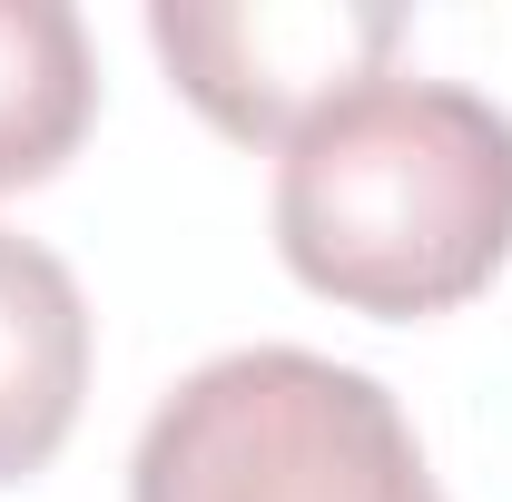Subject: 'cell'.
<instances>
[{"instance_id": "6da1fadb", "label": "cell", "mask_w": 512, "mask_h": 502, "mask_svg": "<svg viewBox=\"0 0 512 502\" xmlns=\"http://www.w3.org/2000/svg\"><path fill=\"white\" fill-rule=\"evenodd\" d=\"M276 247L355 315H444L512 256V119L453 79H365L276 158Z\"/></svg>"}, {"instance_id": "7a4b0ae2", "label": "cell", "mask_w": 512, "mask_h": 502, "mask_svg": "<svg viewBox=\"0 0 512 502\" xmlns=\"http://www.w3.org/2000/svg\"><path fill=\"white\" fill-rule=\"evenodd\" d=\"M128 502H444V483L375 375L306 345H237L148 414Z\"/></svg>"}, {"instance_id": "3957f363", "label": "cell", "mask_w": 512, "mask_h": 502, "mask_svg": "<svg viewBox=\"0 0 512 502\" xmlns=\"http://www.w3.org/2000/svg\"><path fill=\"white\" fill-rule=\"evenodd\" d=\"M148 40L207 128L247 148H286L345 89L384 79L404 10L384 0H158Z\"/></svg>"}, {"instance_id": "277c9868", "label": "cell", "mask_w": 512, "mask_h": 502, "mask_svg": "<svg viewBox=\"0 0 512 502\" xmlns=\"http://www.w3.org/2000/svg\"><path fill=\"white\" fill-rule=\"evenodd\" d=\"M89 394V306L40 237L0 227V483L40 473Z\"/></svg>"}, {"instance_id": "5b68a950", "label": "cell", "mask_w": 512, "mask_h": 502, "mask_svg": "<svg viewBox=\"0 0 512 502\" xmlns=\"http://www.w3.org/2000/svg\"><path fill=\"white\" fill-rule=\"evenodd\" d=\"M99 109L89 30L69 0H0V188H40Z\"/></svg>"}]
</instances>
